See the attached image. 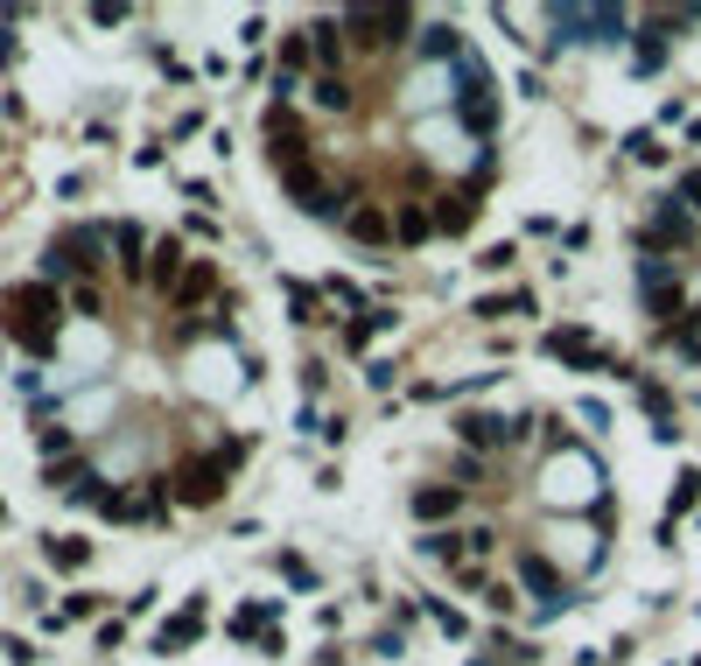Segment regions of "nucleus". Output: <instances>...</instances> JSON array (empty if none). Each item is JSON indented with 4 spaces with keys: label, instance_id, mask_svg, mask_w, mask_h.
<instances>
[{
    "label": "nucleus",
    "instance_id": "1",
    "mask_svg": "<svg viewBox=\"0 0 701 666\" xmlns=\"http://www.w3.org/2000/svg\"><path fill=\"white\" fill-rule=\"evenodd\" d=\"M0 337L43 463L70 499L155 520L218 499L232 478L253 358L189 253L85 225L50 245L35 281L0 295Z\"/></svg>",
    "mask_w": 701,
    "mask_h": 666
}]
</instances>
